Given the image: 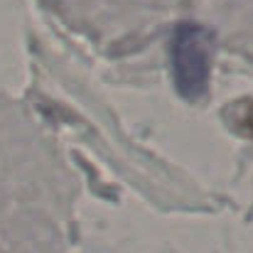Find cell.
I'll return each mask as SVG.
<instances>
[{
	"label": "cell",
	"mask_w": 253,
	"mask_h": 253,
	"mask_svg": "<svg viewBox=\"0 0 253 253\" xmlns=\"http://www.w3.org/2000/svg\"><path fill=\"white\" fill-rule=\"evenodd\" d=\"M172 59H174V82L179 93L187 98L202 96L209 82L211 32L197 25H182L174 35Z\"/></svg>",
	"instance_id": "cell-1"
},
{
	"label": "cell",
	"mask_w": 253,
	"mask_h": 253,
	"mask_svg": "<svg viewBox=\"0 0 253 253\" xmlns=\"http://www.w3.org/2000/svg\"><path fill=\"white\" fill-rule=\"evenodd\" d=\"M231 118H234V126L253 140V101H241L234 111H231Z\"/></svg>",
	"instance_id": "cell-2"
}]
</instances>
